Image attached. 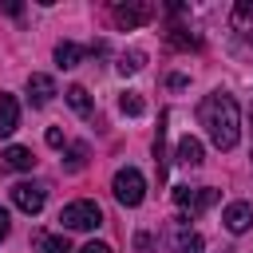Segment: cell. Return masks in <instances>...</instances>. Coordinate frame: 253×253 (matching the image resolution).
Masks as SVG:
<instances>
[{"mask_svg":"<svg viewBox=\"0 0 253 253\" xmlns=\"http://www.w3.org/2000/svg\"><path fill=\"white\" fill-rule=\"evenodd\" d=\"M111 16H115V24H119V28H126V32H130V28H142V24H150V20H154V4H115V12H111Z\"/></svg>","mask_w":253,"mask_h":253,"instance_id":"5","label":"cell"},{"mask_svg":"<svg viewBox=\"0 0 253 253\" xmlns=\"http://www.w3.org/2000/svg\"><path fill=\"white\" fill-rule=\"evenodd\" d=\"M12 202L24 210V213H40L43 210V190L36 182H16L12 186Z\"/></svg>","mask_w":253,"mask_h":253,"instance_id":"7","label":"cell"},{"mask_svg":"<svg viewBox=\"0 0 253 253\" xmlns=\"http://www.w3.org/2000/svg\"><path fill=\"white\" fill-rule=\"evenodd\" d=\"M63 95H67V103H71V111H75V115H91V95H87V87H79V83H75V87H67Z\"/></svg>","mask_w":253,"mask_h":253,"instance_id":"13","label":"cell"},{"mask_svg":"<svg viewBox=\"0 0 253 253\" xmlns=\"http://www.w3.org/2000/svg\"><path fill=\"white\" fill-rule=\"evenodd\" d=\"M174 202H178V210H186V213L194 217V213H202V210H210V206L217 202V190H210V186H202V190L178 186V190H174Z\"/></svg>","mask_w":253,"mask_h":253,"instance_id":"4","label":"cell"},{"mask_svg":"<svg viewBox=\"0 0 253 253\" xmlns=\"http://www.w3.org/2000/svg\"><path fill=\"white\" fill-rule=\"evenodd\" d=\"M170 249H174V253H202L206 241H202V233H194L186 221H170Z\"/></svg>","mask_w":253,"mask_h":253,"instance_id":"6","label":"cell"},{"mask_svg":"<svg viewBox=\"0 0 253 253\" xmlns=\"http://www.w3.org/2000/svg\"><path fill=\"white\" fill-rule=\"evenodd\" d=\"M83 162H87V146H83V142H75V146H71V154H67V170H83Z\"/></svg>","mask_w":253,"mask_h":253,"instance_id":"17","label":"cell"},{"mask_svg":"<svg viewBox=\"0 0 253 253\" xmlns=\"http://www.w3.org/2000/svg\"><path fill=\"white\" fill-rule=\"evenodd\" d=\"M111 190H115V198H119L123 206H130V210L146 198V182H142V174H138L134 166L119 170V174H115V182H111Z\"/></svg>","mask_w":253,"mask_h":253,"instance_id":"2","label":"cell"},{"mask_svg":"<svg viewBox=\"0 0 253 253\" xmlns=\"http://www.w3.org/2000/svg\"><path fill=\"white\" fill-rule=\"evenodd\" d=\"M221 221H225L229 233H245V229L253 225V206H249V202H233V206H225Z\"/></svg>","mask_w":253,"mask_h":253,"instance_id":"8","label":"cell"},{"mask_svg":"<svg viewBox=\"0 0 253 253\" xmlns=\"http://www.w3.org/2000/svg\"><path fill=\"white\" fill-rule=\"evenodd\" d=\"M119 107H123V115H142V99H138V95H130V91L123 95V103H119Z\"/></svg>","mask_w":253,"mask_h":253,"instance_id":"18","label":"cell"},{"mask_svg":"<svg viewBox=\"0 0 253 253\" xmlns=\"http://www.w3.org/2000/svg\"><path fill=\"white\" fill-rule=\"evenodd\" d=\"M51 95H55V79H51V75H28V99H32L36 107L51 103Z\"/></svg>","mask_w":253,"mask_h":253,"instance_id":"9","label":"cell"},{"mask_svg":"<svg viewBox=\"0 0 253 253\" xmlns=\"http://www.w3.org/2000/svg\"><path fill=\"white\" fill-rule=\"evenodd\" d=\"M16 126H20V107L12 95H0V138H8Z\"/></svg>","mask_w":253,"mask_h":253,"instance_id":"10","label":"cell"},{"mask_svg":"<svg viewBox=\"0 0 253 253\" xmlns=\"http://www.w3.org/2000/svg\"><path fill=\"white\" fill-rule=\"evenodd\" d=\"M142 59H146L142 51H130V55H123V63H119V71H123V75H134V71L142 67Z\"/></svg>","mask_w":253,"mask_h":253,"instance_id":"16","label":"cell"},{"mask_svg":"<svg viewBox=\"0 0 253 253\" xmlns=\"http://www.w3.org/2000/svg\"><path fill=\"white\" fill-rule=\"evenodd\" d=\"M198 115H202V126H206V134H210V142L217 150H233L237 146V138H241V115H237L233 95H225V91L206 95Z\"/></svg>","mask_w":253,"mask_h":253,"instance_id":"1","label":"cell"},{"mask_svg":"<svg viewBox=\"0 0 253 253\" xmlns=\"http://www.w3.org/2000/svg\"><path fill=\"white\" fill-rule=\"evenodd\" d=\"M79 253H111V245H103V241H87Z\"/></svg>","mask_w":253,"mask_h":253,"instance_id":"19","label":"cell"},{"mask_svg":"<svg viewBox=\"0 0 253 253\" xmlns=\"http://www.w3.org/2000/svg\"><path fill=\"white\" fill-rule=\"evenodd\" d=\"M59 221H63V229H95L99 221H103V210L95 206V202H71V206H63V213H59Z\"/></svg>","mask_w":253,"mask_h":253,"instance_id":"3","label":"cell"},{"mask_svg":"<svg viewBox=\"0 0 253 253\" xmlns=\"http://www.w3.org/2000/svg\"><path fill=\"white\" fill-rule=\"evenodd\" d=\"M40 249L43 253H71V245L63 237H47V233H40Z\"/></svg>","mask_w":253,"mask_h":253,"instance_id":"15","label":"cell"},{"mask_svg":"<svg viewBox=\"0 0 253 253\" xmlns=\"http://www.w3.org/2000/svg\"><path fill=\"white\" fill-rule=\"evenodd\" d=\"M32 162H36V158H32L28 146H8V150L0 154V166H4V170H32Z\"/></svg>","mask_w":253,"mask_h":253,"instance_id":"11","label":"cell"},{"mask_svg":"<svg viewBox=\"0 0 253 253\" xmlns=\"http://www.w3.org/2000/svg\"><path fill=\"white\" fill-rule=\"evenodd\" d=\"M47 146H63V130H59V126L47 130Z\"/></svg>","mask_w":253,"mask_h":253,"instance_id":"21","label":"cell"},{"mask_svg":"<svg viewBox=\"0 0 253 253\" xmlns=\"http://www.w3.org/2000/svg\"><path fill=\"white\" fill-rule=\"evenodd\" d=\"M79 59H83V47H79V43H59V47H55V63H59V67H75Z\"/></svg>","mask_w":253,"mask_h":253,"instance_id":"14","label":"cell"},{"mask_svg":"<svg viewBox=\"0 0 253 253\" xmlns=\"http://www.w3.org/2000/svg\"><path fill=\"white\" fill-rule=\"evenodd\" d=\"M8 229H12V217H8V210H4V206H0V241H4V237H8Z\"/></svg>","mask_w":253,"mask_h":253,"instance_id":"20","label":"cell"},{"mask_svg":"<svg viewBox=\"0 0 253 253\" xmlns=\"http://www.w3.org/2000/svg\"><path fill=\"white\" fill-rule=\"evenodd\" d=\"M178 162L182 166H202V142L198 138H182L178 142Z\"/></svg>","mask_w":253,"mask_h":253,"instance_id":"12","label":"cell"}]
</instances>
